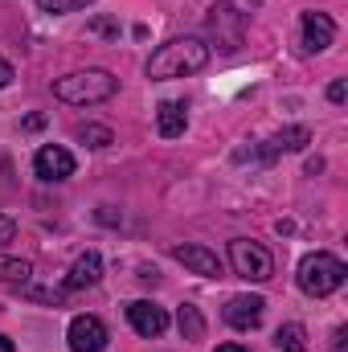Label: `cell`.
Wrapping results in <instances>:
<instances>
[{
  "mask_svg": "<svg viewBox=\"0 0 348 352\" xmlns=\"http://www.w3.org/2000/svg\"><path fill=\"white\" fill-rule=\"evenodd\" d=\"M209 66V45L201 37H176L168 45H160L148 62V78L164 82V78H188L197 70Z\"/></svg>",
  "mask_w": 348,
  "mask_h": 352,
  "instance_id": "cell-1",
  "label": "cell"
},
{
  "mask_svg": "<svg viewBox=\"0 0 348 352\" xmlns=\"http://www.w3.org/2000/svg\"><path fill=\"white\" fill-rule=\"evenodd\" d=\"M119 90V78L111 70H74L66 78L54 82V94L70 107H94V102H107L111 94Z\"/></svg>",
  "mask_w": 348,
  "mask_h": 352,
  "instance_id": "cell-2",
  "label": "cell"
},
{
  "mask_svg": "<svg viewBox=\"0 0 348 352\" xmlns=\"http://www.w3.org/2000/svg\"><path fill=\"white\" fill-rule=\"evenodd\" d=\"M345 278H348V266L340 263L336 254H328V250H316V254H307V258L299 263V287H303L307 295H316V299L340 291Z\"/></svg>",
  "mask_w": 348,
  "mask_h": 352,
  "instance_id": "cell-3",
  "label": "cell"
},
{
  "mask_svg": "<svg viewBox=\"0 0 348 352\" xmlns=\"http://www.w3.org/2000/svg\"><path fill=\"white\" fill-rule=\"evenodd\" d=\"M230 266H234V274H242V278H250V283H266V278L274 274L270 250L259 246V242H246V238H234V242H230Z\"/></svg>",
  "mask_w": 348,
  "mask_h": 352,
  "instance_id": "cell-4",
  "label": "cell"
},
{
  "mask_svg": "<svg viewBox=\"0 0 348 352\" xmlns=\"http://www.w3.org/2000/svg\"><path fill=\"white\" fill-rule=\"evenodd\" d=\"M209 33L217 37L221 50H238L242 45V12H234L230 0H217L209 8Z\"/></svg>",
  "mask_w": 348,
  "mask_h": 352,
  "instance_id": "cell-5",
  "label": "cell"
},
{
  "mask_svg": "<svg viewBox=\"0 0 348 352\" xmlns=\"http://www.w3.org/2000/svg\"><path fill=\"white\" fill-rule=\"evenodd\" d=\"M66 340H70V352H102L107 349V328L94 316H74Z\"/></svg>",
  "mask_w": 348,
  "mask_h": 352,
  "instance_id": "cell-6",
  "label": "cell"
},
{
  "mask_svg": "<svg viewBox=\"0 0 348 352\" xmlns=\"http://www.w3.org/2000/svg\"><path fill=\"white\" fill-rule=\"evenodd\" d=\"M33 173L41 180H70L74 176V156L58 144H45L37 156H33Z\"/></svg>",
  "mask_w": 348,
  "mask_h": 352,
  "instance_id": "cell-7",
  "label": "cell"
},
{
  "mask_svg": "<svg viewBox=\"0 0 348 352\" xmlns=\"http://www.w3.org/2000/svg\"><path fill=\"white\" fill-rule=\"evenodd\" d=\"M262 311H266V299H262V295H234V299L226 303V324L250 332V328L262 324Z\"/></svg>",
  "mask_w": 348,
  "mask_h": 352,
  "instance_id": "cell-8",
  "label": "cell"
},
{
  "mask_svg": "<svg viewBox=\"0 0 348 352\" xmlns=\"http://www.w3.org/2000/svg\"><path fill=\"white\" fill-rule=\"evenodd\" d=\"M336 41V25L328 12H303V54H324Z\"/></svg>",
  "mask_w": 348,
  "mask_h": 352,
  "instance_id": "cell-9",
  "label": "cell"
},
{
  "mask_svg": "<svg viewBox=\"0 0 348 352\" xmlns=\"http://www.w3.org/2000/svg\"><path fill=\"white\" fill-rule=\"evenodd\" d=\"M127 320H131V328H135L140 336H148V340L168 328V311L156 307V303H148V299H135V303L127 307Z\"/></svg>",
  "mask_w": 348,
  "mask_h": 352,
  "instance_id": "cell-10",
  "label": "cell"
},
{
  "mask_svg": "<svg viewBox=\"0 0 348 352\" xmlns=\"http://www.w3.org/2000/svg\"><path fill=\"white\" fill-rule=\"evenodd\" d=\"M173 258H176L180 266H188L193 274H201V278H217V274H221L217 254H213V250H205V246H193V242L173 246Z\"/></svg>",
  "mask_w": 348,
  "mask_h": 352,
  "instance_id": "cell-11",
  "label": "cell"
},
{
  "mask_svg": "<svg viewBox=\"0 0 348 352\" xmlns=\"http://www.w3.org/2000/svg\"><path fill=\"white\" fill-rule=\"evenodd\" d=\"M307 140H312V131H307V127H287V131H279V135H270V140L262 144L259 160H274V156H283V152H303V148H307Z\"/></svg>",
  "mask_w": 348,
  "mask_h": 352,
  "instance_id": "cell-12",
  "label": "cell"
},
{
  "mask_svg": "<svg viewBox=\"0 0 348 352\" xmlns=\"http://www.w3.org/2000/svg\"><path fill=\"white\" fill-rule=\"evenodd\" d=\"M184 127H188V111H184V102L164 98V102L156 107V131H160L164 140H176V135H184Z\"/></svg>",
  "mask_w": 348,
  "mask_h": 352,
  "instance_id": "cell-13",
  "label": "cell"
},
{
  "mask_svg": "<svg viewBox=\"0 0 348 352\" xmlns=\"http://www.w3.org/2000/svg\"><path fill=\"white\" fill-rule=\"evenodd\" d=\"M102 278V258L94 254V250H87L78 263L70 266V274H66V291H87V287H94Z\"/></svg>",
  "mask_w": 348,
  "mask_h": 352,
  "instance_id": "cell-14",
  "label": "cell"
},
{
  "mask_svg": "<svg viewBox=\"0 0 348 352\" xmlns=\"http://www.w3.org/2000/svg\"><path fill=\"white\" fill-rule=\"evenodd\" d=\"M176 324H180V336H184V340H205V320H201V311H197L193 303H184V307L176 311Z\"/></svg>",
  "mask_w": 348,
  "mask_h": 352,
  "instance_id": "cell-15",
  "label": "cell"
},
{
  "mask_svg": "<svg viewBox=\"0 0 348 352\" xmlns=\"http://www.w3.org/2000/svg\"><path fill=\"white\" fill-rule=\"evenodd\" d=\"M33 274V266L25 263V258H8V254H0V283H25Z\"/></svg>",
  "mask_w": 348,
  "mask_h": 352,
  "instance_id": "cell-16",
  "label": "cell"
},
{
  "mask_svg": "<svg viewBox=\"0 0 348 352\" xmlns=\"http://www.w3.org/2000/svg\"><path fill=\"white\" fill-rule=\"evenodd\" d=\"M274 344L283 352H303L307 349V340H303V328L299 324H283L279 332H274Z\"/></svg>",
  "mask_w": 348,
  "mask_h": 352,
  "instance_id": "cell-17",
  "label": "cell"
},
{
  "mask_svg": "<svg viewBox=\"0 0 348 352\" xmlns=\"http://www.w3.org/2000/svg\"><path fill=\"white\" fill-rule=\"evenodd\" d=\"M78 140H83L87 148H111V144H115L111 127H98V123H87V127H78Z\"/></svg>",
  "mask_w": 348,
  "mask_h": 352,
  "instance_id": "cell-18",
  "label": "cell"
},
{
  "mask_svg": "<svg viewBox=\"0 0 348 352\" xmlns=\"http://www.w3.org/2000/svg\"><path fill=\"white\" fill-rule=\"evenodd\" d=\"M90 37H119V21H111V16H94L87 25Z\"/></svg>",
  "mask_w": 348,
  "mask_h": 352,
  "instance_id": "cell-19",
  "label": "cell"
},
{
  "mask_svg": "<svg viewBox=\"0 0 348 352\" xmlns=\"http://www.w3.org/2000/svg\"><path fill=\"white\" fill-rule=\"evenodd\" d=\"M45 12H78V8H87L90 0H37Z\"/></svg>",
  "mask_w": 348,
  "mask_h": 352,
  "instance_id": "cell-20",
  "label": "cell"
},
{
  "mask_svg": "<svg viewBox=\"0 0 348 352\" xmlns=\"http://www.w3.org/2000/svg\"><path fill=\"white\" fill-rule=\"evenodd\" d=\"M12 238H17V221H12V217H0V246L12 242Z\"/></svg>",
  "mask_w": 348,
  "mask_h": 352,
  "instance_id": "cell-21",
  "label": "cell"
},
{
  "mask_svg": "<svg viewBox=\"0 0 348 352\" xmlns=\"http://www.w3.org/2000/svg\"><path fill=\"white\" fill-rule=\"evenodd\" d=\"M345 94H348L345 78H336V82H332V87H328V98H332V102H345Z\"/></svg>",
  "mask_w": 348,
  "mask_h": 352,
  "instance_id": "cell-22",
  "label": "cell"
},
{
  "mask_svg": "<svg viewBox=\"0 0 348 352\" xmlns=\"http://www.w3.org/2000/svg\"><path fill=\"white\" fill-rule=\"evenodd\" d=\"M98 221H102V226H119V213H115L111 205H102V209H98Z\"/></svg>",
  "mask_w": 348,
  "mask_h": 352,
  "instance_id": "cell-23",
  "label": "cell"
},
{
  "mask_svg": "<svg viewBox=\"0 0 348 352\" xmlns=\"http://www.w3.org/2000/svg\"><path fill=\"white\" fill-rule=\"evenodd\" d=\"M8 82H12V66H8V62L0 58V90L8 87Z\"/></svg>",
  "mask_w": 348,
  "mask_h": 352,
  "instance_id": "cell-24",
  "label": "cell"
},
{
  "mask_svg": "<svg viewBox=\"0 0 348 352\" xmlns=\"http://www.w3.org/2000/svg\"><path fill=\"white\" fill-rule=\"evenodd\" d=\"M25 127H29V131H37V127H45V115H29V119H25Z\"/></svg>",
  "mask_w": 348,
  "mask_h": 352,
  "instance_id": "cell-25",
  "label": "cell"
},
{
  "mask_svg": "<svg viewBox=\"0 0 348 352\" xmlns=\"http://www.w3.org/2000/svg\"><path fill=\"white\" fill-rule=\"evenodd\" d=\"M213 352H250V349H246V344H217Z\"/></svg>",
  "mask_w": 348,
  "mask_h": 352,
  "instance_id": "cell-26",
  "label": "cell"
},
{
  "mask_svg": "<svg viewBox=\"0 0 348 352\" xmlns=\"http://www.w3.org/2000/svg\"><path fill=\"white\" fill-rule=\"evenodd\" d=\"M0 352H12V340L8 336H0Z\"/></svg>",
  "mask_w": 348,
  "mask_h": 352,
  "instance_id": "cell-27",
  "label": "cell"
}]
</instances>
